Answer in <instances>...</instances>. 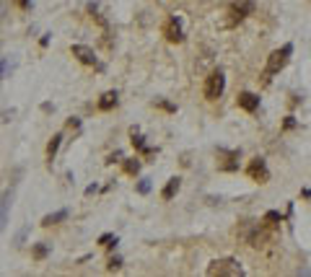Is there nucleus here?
Returning a JSON list of instances; mask_svg holds the SVG:
<instances>
[{"mask_svg": "<svg viewBox=\"0 0 311 277\" xmlns=\"http://www.w3.org/2000/svg\"><path fill=\"white\" fill-rule=\"evenodd\" d=\"M207 275L210 277H215V275H221V277H241L244 275V267L236 262V259H215V262H210Z\"/></svg>", "mask_w": 311, "mask_h": 277, "instance_id": "1", "label": "nucleus"}, {"mask_svg": "<svg viewBox=\"0 0 311 277\" xmlns=\"http://www.w3.org/2000/svg\"><path fill=\"white\" fill-rule=\"evenodd\" d=\"M293 54V44H285L283 50H278V52H272L270 54V60H267V68H264V76H275V73H280L283 68L288 65V57Z\"/></svg>", "mask_w": 311, "mask_h": 277, "instance_id": "2", "label": "nucleus"}, {"mask_svg": "<svg viewBox=\"0 0 311 277\" xmlns=\"http://www.w3.org/2000/svg\"><path fill=\"white\" fill-rule=\"evenodd\" d=\"M223 88H226V78H223V73H221V70H213V73H210V78L205 80V99H210V101L221 99Z\"/></svg>", "mask_w": 311, "mask_h": 277, "instance_id": "3", "label": "nucleus"}, {"mask_svg": "<svg viewBox=\"0 0 311 277\" xmlns=\"http://www.w3.org/2000/svg\"><path fill=\"white\" fill-rule=\"evenodd\" d=\"M70 54L78 62H83V65H96V54H94V50H91V47H86V44H73Z\"/></svg>", "mask_w": 311, "mask_h": 277, "instance_id": "4", "label": "nucleus"}, {"mask_svg": "<svg viewBox=\"0 0 311 277\" xmlns=\"http://www.w3.org/2000/svg\"><path fill=\"white\" fill-rule=\"evenodd\" d=\"M252 8H254L252 0H236V3L231 5V21L228 24H236V21H241V18H246L252 13Z\"/></svg>", "mask_w": 311, "mask_h": 277, "instance_id": "5", "label": "nucleus"}, {"mask_svg": "<svg viewBox=\"0 0 311 277\" xmlns=\"http://www.w3.org/2000/svg\"><path fill=\"white\" fill-rule=\"evenodd\" d=\"M246 171H249V176H252L254 181H267V179H270V171H267V166H264L262 158H254Z\"/></svg>", "mask_w": 311, "mask_h": 277, "instance_id": "6", "label": "nucleus"}, {"mask_svg": "<svg viewBox=\"0 0 311 277\" xmlns=\"http://www.w3.org/2000/svg\"><path fill=\"white\" fill-rule=\"evenodd\" d=\"M163 34H166V39H169V42H181V39H184V31H181V24H179V18H177V16H174L171 21L166 24Z\"/></svg>", "mask_w": 311, "mask_h": 277, "instance_id": "7", "label": "nucleus"}, {"mask_svg": "<svg viewBox=\"0 0 311 277\" xmlns=\"http://www.w3.org/2000/svg\"><path fill=\"white\" fill-rule=\"evenodd\" d=\"M11 202H13V187H11V189H5V195L0 197V230L5 228V220H8V207H11Z\"/></svg>", "mask_w": 311, "mask_h": 277, "instance_id": "8", "label": "nucleus"}, {"mask_svg": "<svg viewBox=\"0 0 311 277\" xmlns=\"http://www.w3.org/2000/svg\"><path fill=\"white\" fill-rule=\"evenodd\" d=\"M239 106L246 109V112H257V109H259V96H254V94L246 91V94L239 96Z\"/></svg>", "mask_w": 311, "mask_h": 277, "instance_id": "9", "label": "nucleus"}, {"mask_svg": "<svg viewBox=\"0 0 311 277\" xmlns=\"http://www.w3.org/2000/svg\"><path fill=\"white\" fill-rule=\"evenodd\" d=\"M179 187H181V179H177V176L169 179V184H166V187H163V192H161V197H163V200H171V197L179 192Z\"/></svg>", "mask_w": 311, "mask_h": 277, "instance_id": "10", "label": "nucleus"}, {"mask_svg": "<svg viewBox=\"0 0 311 277\" xmlns=\"http://www.w3.org/2000/svg\"><path fill=\"white\" fill-rule=\"evenodd\" d=\"M112 106H117V91H106L102 96V101H99V109L106 112V109H112Z\"/></svg>", "mask_w": 311, "mask_h": 277, "instance_id": "11", "label": "nucleus"}, {"mask_svg": "<svg viewBox=\"0 0 311 277\" xmlns=\"http://www.w3.org/2000/svg\"><path fill=\"white\" fill-rule=\"evenodd\" d=\"M65 218H68V210L50 212V215H44V218H42V226H54V223H60V220H65Z\"/></svg>", "mask_w": 311, "mask_h": 277, "instance_id": "12", "label": "nucleus"}, {"mask_svg": "<svg viewBox=\"0 0 311 277\" xmlns=\"http://www.w3.org/2000/svg\"><path fill=\"white\" fill-rule=\"evenodd\" d=\"M60 140H62V135H54V137H52V143L47 145V158H50V161L54 158V153H57V148H60Z\"/></svg>", "mask_w": 311, "mask_h": 277, "instance_id": "13", "label": "nucleus"}, {"mask_svg": "<svg viewBox=\"0 0 311 277\" xmlns=\"http://www.w3.org/2000/svg\"><path fill=\"white\" fill-rule=\"evenodd\" d=\"M34 256H36V259H44V256H47V246H44V244H36V246H34Z\"/></svg>", "mask_w": 311, "mask_h": 277, "instance_id": "14", "label": "nucleus"}, {"mask_svg": "<svg viewBox=\"0 0 311 277\" xmlns=\"http://www.w3.org/2000/svg\"><path fill=\"white\" fill-rule=\"evenodd\" d=\"M125 169H127V174H138V169H140V163H138V161H135V158H132V161H127V163H125Z\"/></svg>", "mask_w": 311, "mask_h": 277, "instance_id": "15", "label": "nucleus"}, {"mask_svg": "<svg viewBox=\"0 0 311 277\" xmlns=\"http://www.w3.org/2000/svg\"><path fill=\"white\" fill-rule=\"evenodd\" d=\"M112 241H117V238H114L112 233H104L102 238H99V244H102V246H112Z\"/></svg>", "mask_w": 311, "mask_h": 277, "instance_id": "16", "label": "nucleus"}, {"mask_svg": "<svg viewBox=\"0 0 311 277\" xmlns=\"http://www.w3.org/2000/svg\"><path fill=\"white\" fill-rule=\"evenodd\" d=\"M264 220H267V223H278L280 220V212H275V210H270L267 215H264Z\"/></svg>", "mask_w": 311, "mask_h": 277, "instance_id": "17", "label": "nucleus"}, {"mask_svg": "<svg viewBox=\"0 0 311 277\" xmlns=\"http://www.w3.org/2000/svg\"><path fill=\"white\" fill-rule=\"evenodd\" d=\"M120 267H122V259H120V256H114V259L109 262V270H120Z\"/></svg>", "mask_w": 311, "mask_h": 277, "instance_id": "18", "label": "nucleus"}, {"mask_svg": "<svg viewBox=\"0 0 311 277\" xmlns=\"http://www.w3.org/2000/svg\"><path fill=\"white\" fill-rule=\"evenodd\" d=\"M148 189H151L148 179H143V181H140V187H138V192H140V195H145V192H148Z\"/></svg>", "mask_w": 311, "mask_h": 277, "instance_id": "19", "label": "nucleus"}, {"mask_svg": "<svg viewBox=\"0 0 311 277\" xmlns=\"http://www.w3.org/2000/svg\"><path fill=\"white\" fill-rule=\"evenodd\" d=\"M290 127H296V119H293V117L285 119V130H290Z\"/></svg>", "mask_w": 311, "mask_h": 277, "instance_id": "20", "label": "nucleus"}, {"mask_svg": "<svg viewBox=\"0 0 311 277\" xmlns=\"http://www.w3.org/2000/svg\"><path fill=\"white\" fill-rule=\"evenodd\" d=\"M5 65H8V62H5V60H0V76L5 73Z\"/></svg>", "mask_w": 311, "mask_h": 277, "instance_id": "21", "label": "nucleus"}, {"mask_svg": "<svg viewBox=\"0 0 311 277\" xmlns=\"http://www.w3.org/2000/svg\"><path fill=\"white\" fill-rule=\"evenodd\" d=\"M3 13H5V5H3V0H0V21H3Z\"/></svg>", "mask_w": 311, "mask_h": 277, "instance_id": "22", "label": "nucleus"}, {"mask_svg": "<svg viewBox=\"0 0 311 277\" xmlns=\"http://www.w3.org/2000/svg\"><path fill=\"white\" fill-rule=\"evenodd\" d=\"M18 5H24V8H26V5H29V0H18Z\"/></svg>", "mask_w": 311, "mask_h": 277, "instance_id": "23", "label": "nucleus"}]
</instances>
